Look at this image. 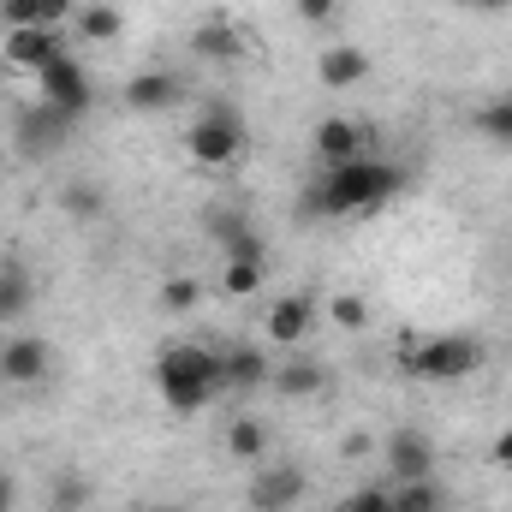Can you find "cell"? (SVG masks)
<instances>
[{
	"mask_svg": "<svg viewBox=\"0 0 512 512\" xmlns=\"http://www.w3.org/2000/svg\"><path fill=\"white\" fill-rule=\"evenodd\" d=\"M405 173L382 161V155H358V161H340V167H322L316 185L298 197L304 215L316 221H346V215H382L387 203L399 197Z\"/></svg>",
	"mask_w": 512,
	"mask_h": 512,
	"instance_id": "6da1fadb",
	"label": "cell"
},
{
	"mask_svg": "<svg viewBox=\"0 0 512 512\" xmlns=\"http://www.w3.org/2000/svg\"><path fill=\"white\" fill-rule=\"evenodd\" d=\"M155 393H161L167 411L197 417L203 405H215V393H227L221 352H209V346H161V358H155Z\"/></svg>",
	"mask_w": 512,
	"mask_h": 512,
	"instance_id": "7a4b0ae2",
	"label": "cell"
},
{
	"mask_svg": "<svg viewBox=\"0 0 512 512\" xmlns=\"http://www.w3.org/2000/svg\"><path fill=\"white\" fill-rule=\"evenodd\" d=\"M399 364L423 382H465L483 370V340L477 334H423V340H405Z\"/></svg>",
	"mask_w": 512,
	"mask_h": 512,
	"instance_id": "3957f363",
	"label": "cell"
},
{
	"mask_svg": "<svg viewBox=\"0 0 512 512\" xmlns=\"http://www.w3.org/2000/svg\"><path fill=\"white\" fill-rule=\"evenodd\" d=\"M185 149H191L197 167H233V161L245 155V126H239V114H233L227 102L203 108V114L191 120V131H185Z\"/></svg>",
	"mask_w": 512,
	"mask_h": 512,
	"instance_id": "277c9868",
	"label": "cell"
},
{
	"mask_svg": "<svg viewBox=\"0 0 512 512\" xmlns=\"http://www.w3.org/2000/svg\"><path fill=\"white\" fill-rule=\"evenodd\" d=\"M310 495V471L292 465V459H262L251 465V483H245V507L251 512H292Z\"/></svg>",
	"mask_w": 512,
	"mask_h": 512,
	"instance_id": "5b68a950",
	"label": "cell"
},
{
	"mask_svg": "<svg viewBox=\"0 0 512 512\" xmlns=\"http://www.w3.org/2000/svg\"><path fill=\"white\" fill-rule=\"evenodd\" d=\"M36 84H42V102H48V108H60L66 120H84V114H90V102H96V90H90V72H84V66H78L66 48H60V54H54V60L36 72Z\"/></svg>",
	"mask_w": 512,
	"mask_h": 512,
	"instance_id": "8992f818",
	"label": "cell"
},
{
	"mask_svg": "<svg viewBox=\"0 0 512 512\" xmlns=\"http://www.w3.org/2000/svg\"><path fill=\"white\" fill-rule=\"evenodd\" d=\"M310 334H316V298H304V292H280V298L262 310V340H268V346L298 352V346H310Z\"/></svg>",
	"mask_w": 512,
	"mask_h": 512,
	"instance_id": "52a82bcc",
	"label": "cell"
},
{
	"mask_svg": "<svg viewBox=\"0 0 512 512\" xmlns=\"http://www.w3.org/2000/svg\"><path fill=\"white\" fill-rule=\"evenodd\" d=\"M72 126H78V120H66L60 108H48V102H30V108L18 114L12 143H18V155H24V161H48L54 149H66Z\"/></svg>",
	"mask_w": 512,
	"mask_h": 512,
	"instance_id": "ba28073f",
	"label": "cell"
},
{
	"mask_svg": "<svg viewBox=\"0 0 512 512\" xmlns=\"http://www.w3.org/2000/svg\"><path fill=\"white\" fill-rule=\"evenodd\" d=\"M262 280H268V239L262 233L239 239L233 251H221V292L227 298H256Z\"/></svg>",
	"mask_w": 512,
	"mask_h": 512,
	"instance_id": "9c48e42d",
	"label": "cell"
},
{
	"mask_svg": "<svg viewBox=\"0 0 512 512\" xmlns=\"http://www.w3.org/2000/svg\"><path fill=\"white\" fill-rule=\"evenodd\" d=\"M382 453H387V477H393V483H423V477H435V447H429L423 429H393L382 441Z\"/></svg>",
	"mask_w": 512,
	"mask_h": 512,
	"instance_id": "30bf717a",
	"label": "cell"
},
{
	"mask_svg": "<svg viewBox=\"0 0 512 512\" xmlns=\"http://www.w3.org/2000/svg\"><path fill=\"white\" fill-rule=\"evenodd\" d=\"M310 149H316V161H322V167H340V161L370 155V131L358 126L352 114H328L322 126L310 131Z\"/></svg>",
	"mask_w": 512,
	"mask_h": 512,
	"instance_id": "8fae6325",
	"label": "cell"
},
{
	"mask_svg": "<svg viewBox=\"0 0 512 512\" xmlns=\"http://www.w3.org/2000/svg\"><path fill=\"white\" fill-rule=\"evenodd\" d=\"M48 364H54V352H48L42 334H12V340H0V376L12 387H36L48 376Z\"/></svg>",
	"mask_w": 512,
	"mask_h": 512,
	"instance_id": "7c38bea8",
	"label": "cell"
},
{
	"mask_svg": "<svg viewBox=\"0 0 512 512\" xmlns=\"http://www.w3.org/2000/svg\"><path fill=\"white\" fill-rule=\"evenodd\" d=\"M179 96H185V84H179L173 72H161V66L131 72V78H126V108H131V114H173V108H179Z\"/></svg>",
	"mask_w": 512,
	"mask_h": 512,
	"instance_id": "4fadbf2b",
	"label": "cell"
},
{
	"mask_svg": "<svg viewBox=\"0 0 512 512\" xmlns=\"http://www.w3.org/2000/svg\"><path fill=\"white\" fill-rule=\"evenodd\" d=\"M191 54L209 60V66H233V60L245 54V36H239V24H233L227 12H209V18L191 30Z\"/></svg>",
	"mask_w": 512,
	"mask_h": 512,
	"instance_id": "5bb4252c",
	"label": "cell"
},
{
	"mask_svg": "<svg viewBox=\"0 0 512 512\" xmlns=\"http://www.w3.org/2000/svg\"><path fill=\"white\" fill-rule=\"evenodd\" d=\"M268 387L280 393V399H322L328 393V370L316 364V358H304V352H292L274 376H268Z\"/></svg>",
	"mask_w": 512,
	"mask_h": 512,
	"instance_id": "9a60e30c",
	"label": "cell"
},
{
	"mask_svg": "<svg viewBox=\"0 0 512 512\" xmlns=\"http://www.w3.org/2000/svg\"><path fill=\"white\" fill-rule=\"evenodd\" d=\"M316 78H322V90H352V84L370 78V54H364L358 42H334V48L316 60Z\"/></svg>",
	"mask_w": 512,
	"mask_h": 512,
	"instance_id": "2e32d148",
	"label": "cell"
},
{
	"mask_svg": "<svg viewBox=\"0 0 512 512\" xmlns=\"http://www.w3.org/2000/svg\"><path fill=\"white\" fill-rule=\"evenodd\" d=\"M54 54H60V36H54V30H42V24H30V30H6V66H18V72H42Z\"/></svg>",
	"mask_w": 512,
	"mask_h": 512,
	"instance_id": "e0dca14e",
	"label": "cell"
},
{
	"mask_svg": "<svg viewBox=\"0 0 512 512\" xmlns=\"http://www.w3.org/2000/svg\"><path fill=\"white\" fill-rule=\"evenodd\" d=\"M221 376L233 393H251L262 387L274 370H268V352H256V346H221Z\"/></svg>",
	"mask_w": 512,
	"mask_h": 512,
	"instance_id": "ac0fdd59",
	"label": "cell"
},
{
	"mask_svg": "<svg viewBox=\"0 0 512 512\" xmlns=\"http://www.w3.org/2000/svg\"><path fill=\"white\" fill-rule=\"evenodd\" d=\"M36 304V274L24 262H0V322H18Z\"/></svg>",
	"mask_w": 512,
	"mask_h": 512,
	"instance_id": "d6986e66",
	"label": "cell"
},
{
	"mask_svg": "<svg viewBox=\"0 0 512 512\" xmlns=\"http://www.w3.org/2000/svg\"><path fill=\"white\" fill-rule=\"evenodd\" d=\"M227 453H233L239 465H262V459H268V423L251 417V411L233 417V423H227Z\"/></svg>",
	"mask_w": 512,
	"mask_h": 512,
	"instance_id": "ffe728a7",
	"label": "cell"
},
{
	"mask_svg": "<svg viewBox=\"0 0 512 512\" xmlns=\"http://www.w3.org/2000/svg\"><path fill=\"white\" fill-rule=\"evenodd\" d=\"M203 233L215 239V251H233L239 239H251L256 227H251V215H245V209H233V203H215V209L203 215Z\"/></svg>",
	"mask_w": 512,
	"mask_h": 512,
	"instance_id": "44dd1931",
	"label": "cell"
},
{
	"mask_svg": "<svg viewBox=\"0 0 512 512\" xmlns=\"http://www.w3.org/2000/svg\"><path fill=\"white\" fill-rule=\"evenodd\" d=\"M60 209H66L72 221H102L108 191H102L96 179H66V185H60Z\"/></svg>",
	"mask_w": 512,
	"mask_h": 512,
	"instance_id": "7402d4cb",
	"label": "cell"
},
{
	"mask_svg": "<svg viewBox=\"0 0 512 512\" xmlns=\"http://www.w3.org/2000/svg\"><path fill=\"white\" fill-rule=\"evenodd\" d=\"M78 36L84 42H120V30H126V18H120V6H78Z\"/></svg>",
	"mask_w": 512,
	"mask_h": 512,
	"instance_id": "603a6c76",
	"label": "cell"
},
{
	"mask_svg": "<svg viewBox=\"0 0 512 512\" xmlns=\"http://www.w3.org/2000/svg\"><path fill=\"white\" fill-rule=\"evenodd\" d=\"M393 512H447V495L435 489V477H423V483H393Z\"/></svg>",
	"mask_w": 512,
	"mask_h": 512,
	"instance_id": "cb8c5ba5",
	"label": "cell"
},
{
	"mask_svg": "<svg viewBox=\"0 0 512 512\" xmlns=\"http://www.w3.org/2000/svg\"><path fill=\"white\" fill-rule=\"evenodd\" d=\"M477 131L495 143V149H512V96H495L477 108Z\"/></svg>",
	"mask_w": 512,
	"mask_h": 512,
	"instance_id": "d4e9b609",
	"label": "cell"
},
{
	"mask_svg": "<svg viewBox=\"0 0 512 512\" xmlns=\"http://www.w3.org/2000/svg\"><path fill=\"white\" fill-rule=\"evenodd\" d=\"M161 310H173V316H185V310H197L203 304V280H191V274H173V280H161Z\"/></svg>",
	"mask_w": 512,
	"mask_h": 512,
	"instance_id": "484cf974",
	"label": "cell"
},
{
	"mask_svg": "<svg viewBox=\"0 0 512 512\" xmlns=\"http://www.w3.org/2000/svg\"><path fill=\"white\" fill-rule=\"evenodd\" d=\"M340 512H393V483H364V489H352Z\"/></svg>",
	"mask_w": 512,
	"mask_h": 512,
	"instance_id": "4316f807",
	"label": "cell"
},
{
	"mask_svg": "<svg viewBox=\"0 0 512 512\" xmlns=\"http://www.w3.org/2000/svg\"><path fill=\"white\" fill-rule=\"evenodd\" d=\"M0 12H6V30H30V24H42V0H0ZM48 30V24H42Z\"/></svg>",
	"mask_w": 512,
	"mask_h": 512,
	"instance_id": "83f0119b",
	"label": "cell"
},
{
	"mask_svg": "<svg viewBox=\"0 0 512 512\" xmlns=\"http://www.w3.org/2000/svg\"><path fill=\"white\" fill-rule=\"evenodd\" d=\"M328 316H334L340 328H364V322H370V304H364L358 292H346V298H334V310H328Z\"/></svg>",
	"mask_w": 512,
	"mask_h": 512,
	"instance_id": "f1b7e54d",
	"label": "cell"
},
{
	"mask_svg": "<svg viewBox=\"0 0 512 512\" xmlns=\"http://www.w3.org/2000/svg\"><path fill=\"white\" fill-rule=\"evenodd\" d=\"M54 507H60V512L84 507V477H54Z\"/></svg>",
	"mask_w": 512,
	"mask_h": 512,
	"instance_id": "f546056e",
	"label": "cell"
},
{
	"mask_svg": "<svg viewBox=\"0 0 512 512\" xmlns=\"http://www.w3.org/2000/svg\"><path fill=\"white\" fill-rule=\"evenodd\" d=\"M298 18L304 24H334L340 18V0H298Z\"/></svg>",
	"mask_w": 512,
	"mask_h": 512,
	"instance_id": "4dcf8cb0",
	"label": "cell"
},
{
	"mask_svg": "<svg viewBox=\"0 0 512 512\" xmlns=\"http://www.w3.org/2000/svg\"><path fill=\"white\" fill-rule=\"evenodd\" d=\"M66 18H78V0H42V24L48 30H60Z\"/></svg>",
	"mask_w": 512,
	"mask_h": 512,
	"instance_id": "1f68e13d",
	"label": "cell"
},
{
	"mask_svg": "<svg viewBox=\"0 0 512 512\" xmlns=\"http://www.w3.org/2000/svg\"><path fill=\"white\" fill-rule=\"evenodd\" d=\"M489 459H495L501 471H512V429H501V435H495V447H489Z\"/></svg>",
	"mask_w": 512,
	"mask_h": 512,
	"instance_id": "d6a6232c",
	"label": "cell"
},
{
	"mask_svg": "<svg viewBox=\"0 0 512 512\" xmlns=\"http://www.w3.org/2000/svg\"><path fill=\"white\" fill-rule=\"evenodd\" d=\"M12 507H18V483L0 471V512H12Z\"/></svg>",
	"mask_w": 512,
	"mask_h": 512,
	"instance_id": "836d02e7",
	"label": "cell"
},
{
	"mask_svg": "<svg viewBox=\"0 0 512 512\" xmlns=\"http://www.w3.org/2000/svg\"><path fill=\"white\" fill-rule=\"evenodd\" d=\"M149 512H185V507H149Z\"/></svg>",
	"mask_w": 512,
	"mask_h": 512,
	"instance_id": "e575fe53",
	"label": "cell"
},
{
	"mask_svg": "<svg viewBox=\"0 0 512 512\" xmlns=\"http://www.w3.org/2000/svg\"><path fill=\"white\" fill-rule=\"evenodd\" d=\"M477 6H507V0H477Z\"/></svg>",
	"mask_w": 512,
	"mask_h": 512,
	"instance_id": "d590c367",
	"label": "cell"
},
{
	"mask_svg": "<svg viewBox=\"0 0 512 512\" xmlns=\"http://www.w3.org/2000/svg\"><path fill=\"white\" fill-rule=\"evenodd\" d=\"M0 30H6V12H0Z\"/></svg>",
	"mask_w": 512,
	"mask_h": 512,
	"instance_id": "8d00e7d4",
	"label": "cell"
}]
</instances>
